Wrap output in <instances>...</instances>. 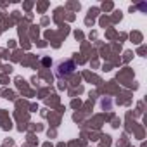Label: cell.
Masks as SVG:
<instances>
[{
    "label": "cell",
    "mask_w": 147,
    "mask_h": 147,
    "mask_svg": "<svg viewBox=\"0 0 147 147\" xmlns=\"http://www.w3.org/2000/svg\"><path fill=\"white\" fill-rule=\"evenodd\" d=\"M76 69V66H75V62L73 61H62L59 66H57V71H55V75L57 76H67V75H71L73 71Z\"/></svg>",
    "instance_id": "cell-1"
}]
</instances>
